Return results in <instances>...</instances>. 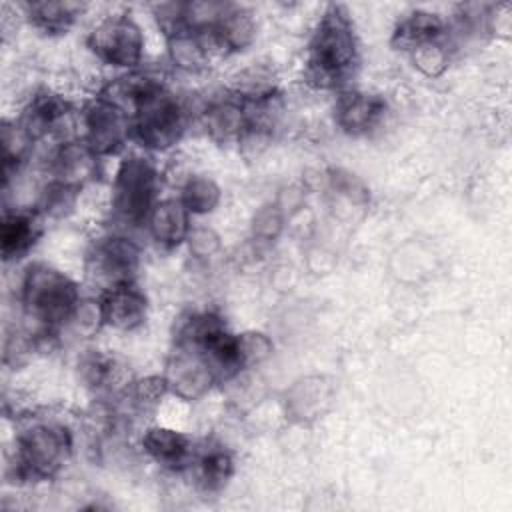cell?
I'll return each mask as SVG.
<instances>
[{
  "label": "cell",
  "mask_w": 512,
  "mask_h": 512,
  "mask_svg": "<svg viewBox=\"0 0 512 512\" xmlns=\"http://www.w3.org/2000/svg\"><path fill=\"white\" fill-rule=\"evenodd\" d=\"M358 36L350 12L328 4L306 46L304 80L316 90H346L358 68Z\"/></svg>",
  "instance_id": "cell-1"
},
{
  "label": "cell",
  "mask_w": 512,
  "mask_h": 512,
  "mask_svg": "<svg viewBox=\"0 0 512 512\" xmlns=\"http://www.w3.org/2000/svg\"><path fill=\"white\" fill-rule=\"evenodd\" d=\"M18 302L24 318L32 324V336L48 338L70 324L80 306L78 284L46 262H32L20 280Z\"/></svg>",
  "instance_id": "cell-2"
},
{
  "label": "cell",
  "mask_w": 512,
  "mask_h": 512,
  "mask_svg": "<svg viewBox=\"0 0 512 512\" xmlns=\"http://www.w3.org/2000/svg\"><path fill=\"white\" fill-rule=\"evenodd\" d=\"M72 454V432L56 420H32L16 434L14 478L20 482L52 480Z\"/></svg>",
  "instance_id": "cell-3"
},
{
  "label": "cell",
  "mask_w": 512,
  "mask_h": 512,
  "mask_svg": "<svg viewBox=\"0 0 512 512\" xmlns=\"http://www.w3.org/2000/svg\"><path fill=\"white\" fill-rule=\"evenodd\" d=\"M160 176L154 162L140 152H132L120 160L112 180L110 210L114 222L122 228L146 226L154 208Z\"/></svg>",
  "instance_id": "cell-4"
},
{
  "label": "cell",
  "mask_w": 512,
  "mask_h": 512,
  "mask_svg": "<svg viewBox=\"0 0 512 512\" xmlns=\"http://www.w3.org/2000/svg\"><path fill=\"white\" fill-rule=\"evenodd\" d=\"M132 140L146 152H166L174 148L188 124L184 104L166 84L158 86L136 102L130 112Z\"/></svg>",
  "instance_id": "cell-5"
},
{
  "label": "cell",
  "mask_w": 512,
  "mask_h": 512,
  "mask_svg": "<svg viewBox=\"0 0 512 512\" xmlns=\"http://www.w3.org/2000/svg\"><path fill=\"white\" fill-rule=\"evenodd\" d=\"M90 52L104 64L134 70L142 62L144 36L128 14H108L100 18L86 36Z\"/></svg>",
  "instance_id": "cell-6"
},
{
  "label": "cell",
  "mask_w": 512,
  "mask_h": 512,
  "mask_svg": "<svg viewBox=\"0 0 512 512\" xmlns=\"http://www.w3.org/2000/svg\"><path fill=\"white\" fill-rule=\"evenodd\" d=\"M80 124L84 128L80 138L98 158L118 154L132 140L130 114L102 94L84 104Z\"/></svg>",
  "instance_id": "cell-7"
},
{
  "label": "cell",
  "mask_w": 512,
  "mask_h": 512,
  "mask_svg": "<svg viewBox=\"0 0 512 512\" xmlns=\"http://www.w3.org/2000/svg\"><path fill=\"white\" fill-rule=\"evenodd\" d=\"M162 376L166 380L168 394H174L186 402L200 400L218 382V376L204 350L178 338H174Z\"/></svg>",
  "instance_id": "cell-8"
},
{
  "label": "cell",
  "mask_w": 512,
  "mask_h": 512,
  "mask_svg": "<svg viewBox=\"0 0 512 512\" xmlns=\"http://www.w3.org/2000/svg\"><path fill=\"white\" fill-rule=\"evenodd\" d=\"M140 268V246L124 234L96 238L86 254L88 276L100 284V292L116 284L134 282Z\"/></svg>",
  "instance_id": "cell-9"
},
{
  "label": "cell",
  "mask_w": 512,
  "mask_h": 512,
  "mask_svg": "<svg viewBox=\"0 0 512 512\" xmlns=\"http://www.w3.org/2000/svg\"><path fill=\"white\" fill-rule=\"evenodd\" d=\"M386 114V100L380 94L346 88L338 92L334 102V122L348 136H364L372 132Z\"/></svg>",
  "instance_id": "cell-10"
},
{
  "label": "cell",
  "mask_w": 512,
  "mask_h": 512,
  "mask_svg": "<svg viewBox=\"0 0 512 512\" xmlns=\"http://www.w3.org/2000/svg\"><path fill=\"white\" fill-rule=\"evenodd\" d=\"M102 324L120 332H132L146 322L148 298L136 282L116 284L98 296Z\"/></svg>",
  "instance_id": "cell-11"
},
{
  "label": "cell",
  "mask_w": 512,
  "mask_h": 512,
  "mask_svg": "<svg viewBox=\"0 0 512 512\" xmlns=\"http://www.w3.org/2000/svg\"><path fill=\"white\" fill-rule=\"evenodd\" d=\"M72 116V104L58 92L42 88L32 94L18 122L32 142L62 134V126Z\"/></svg>",
  "instance_id": "cell-12"
},
{
  "label": "cell",
  "mask_w": 512,
  "mask_h": 512,
  "mask_svg": "<svg viewBox=\"0 0 512 512\" xmlns=\"http://www.w3.org/2000/svg\"><path fill=\"white\" fill-rule=\"evenodd\" d=\"M98 160L100 158L88 148V144L80 136H74L62 140L50 154L48 172L52 180L82 188L88 180L96 176Z\"/></svg>",
  "instance_id": "cell-13"
},
{
  "label": "cell",
  "mask_w": 512,
  "mask_h": 512,
  "mask_svg": "<svg viewBox=\"0 0 512 512\" xmlns=\"http://www.w3.org/2000/svg\"><path fill=\"white\" fill-rule=\"evenodd\" d=\"M200 122L214 142H238L248 122V106L234 94L226 92V96L214 98L204 106Z\"/></svg>",
  "instance_id": "cell-14"
},
{
  "label": "cell",
  "mask_w": 512,
  "mask_h": 512,
  "mask_svg": "<svg viewBox=\"0 0 512 512\" xmlns=\"http://www.w3.org/2000/svg\"><path fill=\"white\" fill-rule=\"evenodd\" d=\"M190 218L192 214L178 196L164 198L154 204L146 220V230L150 238L156 242V246L164 250H174L186 242L192 230Z\"/></svg>",
  "instance_id": "cell-15"
},
{
  "label": "cell",
  "mask_w": 512,
  "mask_h": 512,
  "mask_svg": "<svg viewBox=\"0 0 512 512\" xmlns=\"http://www.w3.org/2000/svg\"><path fill=\"white\" fill-rule=\"evenodd\" d=\"M42 236V214L38 210H4L0 224V254L4 262L24 258Z\"/></svg>",
  "instance_id": "cell-16"
},
{
  "label": "cell",
  "mask_w": 512,
  "mask_h": 512,
  "mask_svg": "<svg viewBox=\"0 0 512 512\" xmlns=\"http://www.w3.org/2000/svg\"><path fill=\"white\" fill-rule=\"evenodd\" d=\"M214 50L224 54H234L246 50L256 38V20L254 14L240 4L228 2L222 16L206 32Z\"/></svg>",
  "instance_id": "cell-17"
},
{
  "label": "cell",
  "mask_w": 512,
  "mask_h": 512,
  "mask_svg": "<svg viewBox=\"0 0 512 512\" xmlns=\"http://www.w3.org/2000/svg\"><path fill=\"white\" fill-rule=\"evenodd\" d=\"M142 448L156 464L168 470H186L196 454L190 436L166 426L148 428L142 434Z\"/></svg>",
  "instance_id": "cell-18"
},
{
  "label": "cell",
  "mask_w": 512,
  "mask_h": 512,
  "mask_svg": "<svg viewBox=\"0 0 512 512\" xmlns=\"http://www.w3.org/2000/svg\"><path fill=\"white\" fill-rule=\"evenodd\" d=\"M442 38H448V26L440 14L410 10L396 22L390 44L394 50L410 54L414 48Z\"/></svg>",
  "instance_id": "cell-19"
},
{
  "label": "cell",
  "mask_w": 512,
  "mask_h": 512,
  "mask_svg": "<svg viewBox=\"0 0 512 512\" xmlns=\"http://www.w3.org/2000/svg\"><path fill=\"white\" fill-rule=\"evenodd\" d=\"M22 8L24 16L34 28L46 34H62L68 32L84 14L86 4L70 0H36L22 4Z\"/></svg>",
  "instance_id": "cell-20"
},
{
  "label": "cell",
  "mask_w": 512,
  "mask_h": 512,
  "mask_svg": "<svg viewBox=\"0 0 512 512\" xmlns=\"http://www.w3.org/2000/svg\"><path fill=\"white\" fill-rule=\"evenodd\" d=\"M166 52L178 70L196 74L208 68L214 48L206 34L186 30L166 38Z\"/></svg>",
  "instance_id": "cell-21"
},
{
  "label": "cell",
  "mask_w": 512,
  "mask_h": 512,
  "mask_svg": "<svg viewBox=\"0 0 512 512\" xmlns=\"http://www.w3.org/2000/svg\"><path fill=\"white\" fill-rule=\"evenodd\" d=\"M78 374L84 386L94 392H114L122 384H128L124 380V366L114 356L98 350H90L80 358Z\"/></svg>",
  "instance_id": "cell-22"
},
{
  "label": "cell",
  "mask_w": 512,
  "mask_h": 512,
  "mask_svg": "<svg viewBox=\"0 0 512 512\" xmlns=\"http://www.w3.org/2000/svg\"><path fill=\"white\" fill-rule=\"evenodd\" d=\"M196 474V482L206 492L222 490L234 474L232 454L222 446H208L204 450L196 448L192 464L188 466Z\"/></svg>",
  "instance_id": "cell-23"
},
{
  "label": "cell",
  "mask_w": 512,
  "mask_h": 512,
  "mask_svg": "<svg viewBox=\"0 0 512 512\" xmlns=\"http://www.w3.org/2000/svg\"><path fill=\"white\" fill-rule=\"evenodd\" d=\"M228 92L246 104H262L278 98V82L270 68L252 64L232 78Z\"/></svg>",
  "instance_id": "cell-24"
},
{
  "label": "cell",
  "mask_w": 512,
  "mask_h": 512,
  "mask_svg": "<svg viewBox=\"0 0 512 512\" xmlns=\"http://www.w3.org/2000/svg\"><path fill=\"white\" fill-rule=\"evenodd\" d=\"M178 198L192 216H204L216 210L222 200V190L210 176L196 174L184 182Z\"/></svg>",
  "instance_id": "cell-25"
},
{
  "label": "cell",
  "mask_w": 512,
  "mask_h": 512,
  "mask_svg": "<svg viewBox=\"0 0 512 512\" xmlns=\"http://www.w3.org/2000/svg\"><path fill=\"white\" fill-rule=\"evenodd\" d=\"M80 188L70 186L66 182L60 180H48L40 192V200H38V212L42 216H50V218H62L66 214L72 212L76 198H78Z\"/></svg>",
  "instance_id": "cell-26"
},
{
  "label": "cell",
  "mask_w": 512,
  "mask_h": 512,
  "mask_svg": "<svg viewBox=\"0 0 512 512\" xmlns=\"http://www.w3.org/2000/svg\"><path fill=\"white\" fill-rule=\"evenodd\" d=\"M448 38L442 40H434L428 44H422L418 48H414L408 56L414 64V68H418L424 76L428 78H438L446 72L448 64H450V50H448Z\"/></svg>",
  "instance_id": "cell-27"
},
{
  "label": "cell",
  "mask_w": 512,
  "mask_h": 512,
  "mask_svg": "<svg viewBox=\"0 0 512 512\" xmlns=\"http://www.w3.org/2000/svg\"><path fill=\"white\" fill-rule=\"evenodd\" d=\"M284 220H286V212L278 202H268L260 206L254 212L250 222L252 238L256 242H274L284 228Z\"/></svg>",
  "instance_id": "cell-28"
},
{
  "label": "cell",
  "mask_w": 512,
  "mask_h": 512,
  "mask_svg": "<svg viewBox=\"0 0 512 512\" xmlns=\"http://www.w3.org/2000/svg\"><path fill=\"white\" fill-rule=\"evenodd\" d=\"M238 338H240V356H242L244 368L260 364L272 354V342L266 334L246 332V334H238Z\"/></svg>",
  "instance_id": "cell-29"
},
{
  "label": "cell",
  "mask_w": 512,
  "mask_h": 512,
  "mask_svg": "<svg viewBox=\"0 0 512 512\" xmlns=\"http://www.w3.org/2000/svg\"><path fill=\"white\" fill-rule=\"evenodd\" d=\"M168 394V386L164 376H146L140 380H134L130 386V396L134 404L138 406H152L156 404L162 396Z\"/></svg>",
  "instance_id": "cell-30"
},
{
  "label": "cell",
  "mask_w": 512,
  "mask_h": 512,
  "mask_svg": "<svg viewBox=\"0 0 512 512\" xmlns=\"http://www.w3.org/2000/svg\"><path fill=\"white\" fill-rule=\"evenodd\" d=\"M186 244L194 258H210L220 250V236L208 226H192Z\"/></svg>",
  "instance_id": "cell-31"
}]
</instances>
